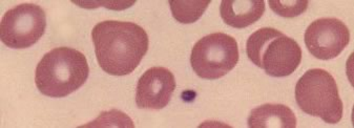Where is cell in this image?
Returning a JSON list of instances; mask_svg holds the SVG:
<instances>
[{"label": "cell", "mask_w": 354, "mask_h": 128, "mask_svg": "<svg viewBox=\"0 0 354 128\" xmlns=\"http://www.w3.org/2000/svg\"><path fill=\"white\" fill-rule=\"evenodd\" d=\"M349 42V28L337 18H319L305 32V44L309 53L319 60L337 58Z\"/></svg>", "instance_id": "52a82bcc"}, {"label": "cell", "mask_w": 354, "mask_h": 128, "mask_svg": "<svg viewBox=\"0 0 354 128\" xmlns=\"http://www.w3.org/2000/svg\"><path fill=\"white\" fill-rule=\"evenodd\" d=\"M265 9L264 0H223L220 14L232 28H245L260 20Z\"/></svg>", "instance_id": "9c48e42d"}, {"label": "cell", "mask_w": 354, "mask_h": 128, "mask_svg": "<svg viewBox=\"0 0 354 128\" xmlns=\"http://www.w3.org/2000/svg\"><path fill=\"white\" fill-rule=\"evenodd\" d=\"M307 0H269L271 10L285 18H293L305 13L308 9Z\"/></svg>", "instance_id": "7c38bea8"}, {"label": "cell", "mask_w": 354, "mask_h": 128, "mask_svg": "<svg viewBox=\"0 0 354 128\" xmlns=\"http://www.w3.org/2000/svg\"><path fill=\"white\" fill-rule=\"evenodd\" d=\"M90 75L88 60L72 48H56L46 53L35 72L36 86L50 98H64L80 89Z\"/></svg>", "instance_id": "7a4b0ae2"}, {"label": "cell", "mask_w": 354, "mask_h": 128, "mask_svg": "<svg viewBox=\"0 0 354 128\" xmlns=\"http://www.w3.org/2000/svg\"><path fill=\"white\" fill-rule=\"evenodd\" d=\"M176 89L173 73L165 68H149L139 79L136 103L139 109L160 111L167 107Z\"/></svg>", "instance_id": "ba28073f"}, {"label": "cell", "mask_w": 354, "mask_h": 128, "mask_svg": "<svg viewBox=\"0 0 354 128\" xmlns=\"http://www.w3.org/2000/svg\"><path fill=\"white\" fill-rule=\"evenodd\" d=\"M250 128H295L297 117L284 104H264L252 109L248 118Z\"/></svg>", "instance_id": "30bf717a"}, {"label": "cell", "mask_w": 354, "mask_h": 128, "mask_svg": "<svg viewBox=\"0 0 354 128\" xmlns=\"http://www.w3.org/2000/svg\"><path fill=\"white\" fill-rule=\"evenodd\" d=\"M46 28L44 10L34 3H22L9 10L0 24V37L8 48L22 50L39 42Z\"/></svg>", "instance_id": "8992f818"}, {"label": "cell", "mask_w": 354, "mask_h": 128, "mask_svg": "<svg viewBox=\"0 0 354 128\" xmlns=\"http://www.w3.org/2000/svg\"><path fill=\"white\" fill-rule=\"evenodd\" d=\"M295 100L301 111L328 124L343 118L344 105L339 87L330 73L322 68L307 71L295 85Z\"/></svg>", "instance_id": "277c9868"}, {"label": "cell", "mask_w": 354, "mask_h": 128, "mask_svg": "<svg viewBox=\"0 0 354 128\" xmlns=\"http://www.w3.org/2000/svg\"><path fill=\"white\" fill-rule=\"evenodd\" d=\"M212 3L210 0H192V1H182V0H171L169 1L174 18L181 24H194L198 21Z\"/></svg>", "instance_id": "8fae6325"}, {"label": "cell", "mask_w": 354, "mask_h": 128, "mask_svg": "<svg viewBox=\"0 0 354 128\" xmlns=\"http://www.w3.org/2000/svg\"><path fill=\"white\" fill-rule=\"evenodd\" d=\"M239 62L238 42L225 33H214L200 39L192 51L190 64L196 74L216 80L234 70Z\"/></svg>", "instance_id": "5b68a950"}, {"label": "cell", "mask_w": 354, "mask_h": 128, "mask_svg": "<svg viewBox=\"0 0 354 128\" xmlns=\"http://www.w3.org/2000/svg\"><path fill=\"white\" fill-rule=\"evenodd\" d=\"M248 58L268 76L283 78L295 72L302 61V48L292 38L272 28L256 30L246 44Z\"/></svg>", "instance_id": "3957f363"}, {"label": "cell", "mask_w": 354, "mask_h": 128, "mask_svg": "<svg viewBox=\"0 0 354 128\" xmlns=\"http://www.w3.org/2000/svg\"><path fill=\"white\" fill-rule=\"evenodd\" d=\"M92 38L99 66L113 76L133 73L149 51L147 32L133 22H99L93 28Z\"/></svg>", "instance_id": "6da1fadb"}]
</instances>
